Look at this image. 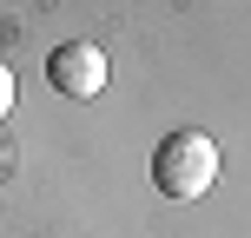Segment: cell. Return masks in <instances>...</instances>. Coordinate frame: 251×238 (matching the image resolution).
<instances>
[{"mask_svg": "<svg viewBox=\"0 0 251 238\" xmlns=\"http://www.w3.org/2000/svg\"><path fill=\"white\" fill-rule=\"evenodd\" d=\"M218 179V146L212 132H199V126H178V132L159 139V152H152V185L165 192V199H205Z\"/></svg>", "mask_w": 251, "mask_h": 238, "instance_id": "1", "label": "cell"}, {"mask_svg": "<svg viewBox=\"0 0 251 238\" xmlns=\"http://www.w3.org/2000/svg\"><path fill=\"white\" fill-rule=\"evenodd\" d=\"M13 93H20V86H13V73H7V60H0V113H7V106H13Z\"/></svg>", "mask_w": 251, "mask_h": 238, "instance_id": "3", "label": "cell"}, {"mask_svg": "<svg viewBox=\"0 0 251 238\" xmlns=\"http://www.w3.org/2000/svg\"><path fill=\"white\" fill-rule=\"evenodd\" d=\"M47 79L66 100H93V93H106V53L93 40H60L47 53Z\"/></svg>", "mask_w": 251, "mask_h": 238, "instance_id": "2", "label": "cell"}, {"mask_svg": "<svg viewBox=\"0 0 251 238\" xmlns=\"http://www.w3.org/2000/svg\"><path fill=\"white\" fill-rule=\"evenodd\" d=\"M0 165H7V146H0Z\"/></svg>", "mask_w": 251, "mask_h": 238, "instance_id": "4", "label": "cell"}]
</instances>
